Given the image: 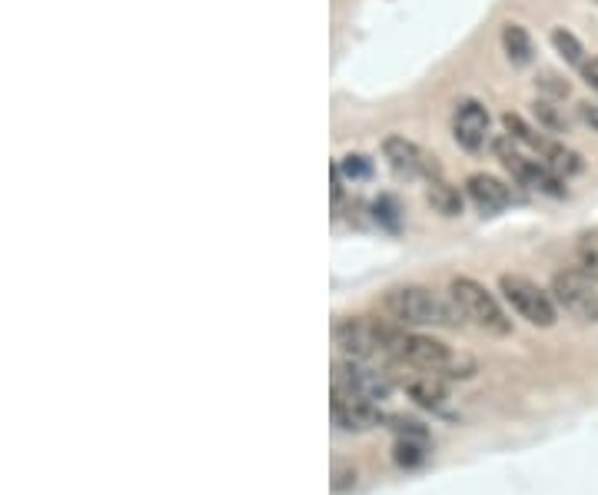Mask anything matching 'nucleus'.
Segmentation results:
<instances>
[{"instance_id": "obj_1", "label": "nucleus", "mask_w": 598, "mask_h": 495, "mask_svg": "<svg viewBox=\"0 0 598 495\" xmlns=\"http://www.w3.org/2000/svg\"><path fill=\"white\" fill-rule=\"evenodd\" d=\"M333 339L346 359H363V363L386 366V363H396L402 329L383 323V319L349 316L333 326Z\"/></svg>"}, {"instance_id": "obj_2", "label": "nucleus", "mask_w": 598, "mask_h": 495, "mask_svg": "<svg viewBox=\"0 0 598 495\" xmlns=\"http://www.w3.org/2000/svg\"><path fill=\"white\" fill-rule=\"evenodd\" d=\"M383 309L396 326H456L462 313L456 303H446L426 286H396L383 299Z\"/></svg>"}, {"instance_id": "obj_3", "label": "nucleus", "mask_w": 598, "mask_h": 495, "mask_svg": "<svg viewBox=\"0 0 598 495\" xmlns=\"http://www.w3.org/2000/svg\"><path fill=\"white\" fill-rule=\"evenodd\" d=\"M449 296H452V303L459 306L462 319H469V323H472V326H479L482 333L509 336L512 319L502 313L499 299L492 296L482 283L469 280V276H459V280H452Z\"/></svg>"}, {"instance_id": "obj_4", "label": "nucleus", "mask_w": 598, "mask_h": 495, "mask_svg": "<svg viewBox=\"0 0 598 495\" xmlns=\"http://www.w3.org/2000/svg\"><path fill=\"white\" fill-rule=\"evenodd\" d=\"M396 379L386 366L363 363V359H343L333 366V396L363 399V402H383L393 393Z\"/></svg>"}, {"instance_id": "obj_5", "label": "nucleus", "mask_w": 598, "mask_h": 495, "mask_svg": "<svg viewBox=\"0 0 598 495\" xmlns=\"http://www.w3.org/2000/svg\"><path fill=\"white\" fill-rule=\"evenodd\" d=\"M499 290L505 296V303H509L525 323H532V326L555 323V299H552V293H545L539 283L525 280V276H515V273H505L499 280Z\"/></svg>"}, {"instance_id": "obj_6", "label": "nucleus", "mask_w": 598, "mask_h": 495, "mask_svg": "<svg viewBox=\"0 0 598 495\" xmlns=\"http://www.w3.org/2000/svg\"><path fill=\"white\" fill-rule=\"evenodd\" d=\"M549 293L569 316L582 319V323H598V293L585 273H575V270L555 273Z\"/></svg>"}, {"instance_id": "obj_7", "label": "nucleus", "mask_w": 598, "mask_h": 495, "mask_svg": "<svg viewBox=\"0 0 598 495\" xmlns=\"http://www.w3.org/2000/svg\"><path fill=\"white\" fill-rule=\"evenodd\" d=\"M396 363H406L409 369H426V373L446 376L449 369H456V356H452V349L446 343H439V339H432V336L402 333Z\"/></svg>"}, {"instance_id": "obj_8", "label": "nucleus", "mask_w": 598, "mask_h": 495, "mask_svg": "<svg viewBox=\"0 0 598 495\" xmlns=\"http://www.w3.org/2000/svg\"><path fill=\"white\" fill-rule=\"evenodd\" d=\"M383 153H386V163L393 167V173H399V177H406V180H416V177L439 180L436 157L422 153L416 143L406 140V137H386Z\"/></svg>"}, {"instance_id": "obj_9", "label": "nucleus", "mask_w": 598, "mask_h": 495, "mask_svg": "<svg viewBox=\"0 0 598 495\" xmlns=\"http://www.w3.org/2000/svg\"><path fill=\"white\" fill-rule=\"evenodd\" d=\"M452 137H456L462 150H482L489 137V110L479 100H462L456 113H452Z\"/></svg>"}, {"instance_id": "obj_10", "label": "nucleus", "mask_w": 598, "mask_h": 495, "mask_svg": "<svg viewBox=\"0 0 598 495\" xmlns=\"http://www.w3.org/2000/svg\"><path fill=\"white\" fill-rule=\"evenodd\" d=\"M333 422L343 432H366L383 422V412H379V402L333 396Z\"/></svg>"}, {"instance_id": "obj_11", "label": "nucleus", "mask_w": 598, "mask_h": 495, "mask_svg": "<svg viewBox=\"0 0 598 495\" xmlns=\"http://www.w3.org/2000/svg\"><path fill=\"white\" fill-rule=\"evenodd\" d=\"M466 190H469L472 203H476L482 213H499L512 203L509 187H505L502 180L489 177V173H472V177L466 180Z\"/></svg>"}, {"instance_id": "obj_12", "label": "nucleus", "mask_w": 598, "mask_h": 495, "mask_svg": "<svg viewBox=\"0 0 598 495\" xmlns=\"http://www.w3.org/2000/svg\"><path fill=\"white\" fill-rule=\"evenodd\" d=\"M402 386L409 389V396L416 399L419 406H429V409L442 406V399H446V386H442V376L439 373H426V369H416V373L402 376Z\"/></svg>"}, {"instance_id": "obj_13", "label": "nucleus", "mask_w": 598, "mask_h": 495, "mask_svg": "<svg viewBox=\"0 0 598 495\" xmlns=\"http://www.w3.org/2000/svg\"><path fill=\"white\" fill-rule=\"evenodd\" d=\"M426 200L432 203V210L442 213V216H459V213H462V197H459V190H452L449 183H442V180H429Z\"/></svg>"}, {"instance_id": "obj_14", "label": "nucleus", "mask_w": 598, "mask_h": 495, "mask_svg": "<svg viewBox=\"0 0 598 495\" xmlns=\"http://www.w3.org/2000/svg\"><path fill=\"white\" fill-rule=\"evenodd\" d=\"M502 47L512 64H529L532 60V40L525 34V27H519V24H509L502 30Z\"/></svg>"}, {"instance_id": "obj_15", "label": "nucleus", "mask_w": 598, "mask_h": 495, "mask_svg": "<svg viewBox=\"0 0 598 495\" xmlns=\"http://www.w3.org/2000/svg\"><path fill=\"white\" fill-rule=\"evenodd\" d=\"M542 163H545V167H549L552 173H559V177H569V173H579V170H582L579 153L565 150L562 143H549V147L542 150Z\"/></svg>"}, {"instance_id": "obj_16", "label": "nucleus", "mask_w": 598, "mask_h": 495, "mask_svg": "<svg viewBox=\"0 0 598 495\" xmlns=\"http://www.w3.org/2000/svg\"><path fill=\"white\" fill-rule=\"evenodd\" d=\"M552 47L559 50V54H562L565 60H569V64H579V67L585 64V60H582L585 50H582V44H579V37L569 34L565 27H555V30H552Z\"/></svg>"}, {"instance_id": "obj_17", "label": "nucleus", "mask_w": 598, "mask_h": 495, "mask_svg": "<svg viewBox=\"0 0 598 495\" xmlns=\"http://www.w3.org/2000/svg\"><path fill=\"white\" fill-rule=\"evenodd\" d=\"M339 173H343L346 180H369L373 177V163H369L363 153H349V157L339 160Z\"/></svg>"}, {"instance_id": "obj_18", "label": "nucleus", "mask_w": 598, "mask_h": 495, "mask_svg": "<svg viewBox=\"0 0 598 495\" xmlns=\"http://www.w3.org/2000/svg\"><path fill=\"white\" fill-rule=\"evenodd\" d=\"M579 263H582V273L598 280V236H585L579 243Z\"/></svg>"}, {"instance_id": "obj_19", "label": "nucleus", "mask_w": 598, "mask_h": 495, "mask_svg": "<svg viewBox=\"0 0 598 495\" xmlns=\"http://www.w3.org/2000/svg\"><path fill=\"white\" fill-rule=\"evenodd\" d=\"M349 486H356V469L336 462V466H333V492H346Z\"/></svg>"}, {"instance_id": "obj_20", "label": "nucleus", "mask_w": 598, "mask_h": 495, "mask_svg": "<svg viewBox=\"0 0 598 495\" xmlns=\"http://www.w3.org/2000/svg\"><path fill=\"white\" fill-rule=\"evenodd\" d=\"M396 213H399V210H396V203L389 200V197H383V200L376 203V220H383L386 226H393V230L399 226V216H396Z\"/></svg>"}, {"instance_id": "obj_21", "label": "nucleus", "mask_w": 598, "mask_h": 495, "mask_svg": "<svg viewBox=\"0 0 598 495\" xmlns=\"http://www.w3.org/2000/svg\"><path fill=\"white\" fill-rule=\"evenodd\" d=\"M535 113H539V120L545 123V127H552V130L562 127V117L552 110V103H539V107H535Z\"/></svg>"}, {"instance_id": "obj_22", "label": "nucleus", "mask_w": 598, "mask_h": 495, "mask_svg": "<svg viewBox=\"0 0 598 495\" xmlns=\"http://www.w3.org/2000/svg\"><path fill=\"white\" fill-rule=\"evenodd\" d=\"M579 117L589 123L592 130H598V103H592V100H585V103H579Z\"/></svg>"}, {"instance_id": "obj_23", "label": "nucleus", "mask_w": 598, "mask_h": 495, "mask_svg": "<svg viewBox=\"0 0 598 495\" xmlns=\"http://www.w3.org/2000/svg\"><path fill=\"white\" fill-rule=\"evenodd\" d=\"M582 77H585V84L598 90V57L585 60V64H582Z\"/></svg>"}]
</instances>
